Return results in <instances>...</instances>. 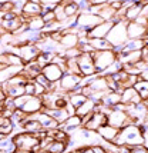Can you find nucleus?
Listing matches in <instances>:
<instances>
[{"label":"nucleus","instance_id":"5","mask_svg":"<svg viewBox=\"0 0 148 153\" xmlns=\"http://www.w3.org/2000/svg\"><path fill=\"white\" fill-rule=\"evenodd\" d=\"M107 123L117 127V129H122V127L128 126V125H135V120L122 110L111 109V112L107 114Z\"/></svg>","mask_w":148,"mask_h":153},{"label":"nucleus","instance_id":"28","mask_svg":"<svg viewBox=\"0 0 148 153\" xmlns=\"http://www.w3.org/2000/svg\"><path fill=\"white\" fill-rule=\"evenodd\" d=\"M141 10H142V4H135L133 3L131 6H128L125 9V20L127 22H134L140 14H141Z\"/></svg>","mask_w":148,"mask_h":153},{"label":"nucleus","instance_id":"24","mask_svg":"<svg viewBox=\"0 0 148 153\" xmlns=\"http://www.w3.org/2000/svg\"><path fill=\"white\" fill-rule=\"evenodd\" d=\"M120 102H121V93H118V92H110V90H108L107 94L104 96V99L101 100L103 105L111 107V109H113L115 105H118Z\"/></svg>","mask_w":148,"mask_h":153},{"label":"nucleus","instance_id":"48","mask_svg":"<svg viewBox=\"0 0 148 153\" xmlns=\"http://www.w3.org/2000/svg\"><path fill=\"white\" fill-rule=\"evenodd\" d=\"M7 96H6V93L0 89V106H3V102H4V99H6Z\"/></svg>","mask_w":148,"mask_h":153},{"label":"nucleus","instance_id":"4","mask_svg":"<svg viewBox=\"0 0 148 153\" xmlns=\"http://www.w3.org/2000/svg\"><path fill=\"white\" fill-rule=\"evenodd\" d=\"M91 57L94 60L97 74H101L108 66H111L117 60V54L113 50H101V52H93Z\"/></svg>","mask_w":148,"mask_h":153},{"label":"nucleus","instance_id":"35","mask_svg":"<svg viewBox=\"0 0 148 153\" xmlns=\"http://www.w3.org/2000/svg\"><path fill=\"white\" fill-rule=\"evenodd\" d=\"M121 69H122V63H121V62H120V60H118V59H117V60H115V62H114V63L111 65V66H108L107 69H106V70H104V72L101 73V76H108V74H115V73H117V72H120Z\"/></svg>","mask_w":148,"mask_h":153},{"label":"nucleus","instance_id":"12","mask_svg":"<svg viewBox=\"0 0 148 153\" xmlns=\"http://www.w3.org/2000/svg\"><path fill=\"white\" fill-rule=\"evenodd\" d=\"M127 36L128 39H145L148 36V27L138 25L137 22H128Z\"/></svg>","mask_w":148,"mask_h":153},{"label":"nucleus","instance_id":"26","mask_svg":"<svg viewBox=\"0 0 148 153\" xmlns=\"http://www.w3.org/2000/svg\"><path fill=\"white\" fill-rule=\"evenodd\" d=\"M41 129V125L37 122V120H34L30 117V114H29V117L27 120H24V123L21 125V130H24V132H29V133H37V132H40Z\"/></svg>","mask_w":148,"mask_h":153},{"label":"nucleus","instance_id":"37","mask_svg":"<svg viewBox=\"0 0 148 153\" xmlns=\"http://www.w3.org/2000/svg\"><path fill=\"white\" fill-rule=\"evenodd\" d=\"M54 14H56V19L60 22L61 25L67 20V17H66V14H64V9H63V6L61 4H57L56 6V9H54Z\"/></svg>","mask_w":148,"mask_h":153},{"label":"nucleus","instance_id":"47","mask_svg":"<svg viewBox=\"0 0 148 153\" xmlns=\"http://www.w3.org/2000/svg\"><path fill=\"white\" fill-rule=\"evenodd\" d=\"M4 67H7L6 56H4V53H1L0 54V70H1V69H4Z\"/></svg>","mask_w":148,"mask_h":153},{"label":"nucleus","instance_id":"51","mask_svg":"<svg viewBox=\"0 0 148 153\" xmlns=\"http://www.w3.org/2000/svg\"><path fill=\"white\" fill-rule=\"evenodd\" d=\"M0 153H4V152H1V150H0Z\"/></svg>","mask_w":148,"mask_h":153},{"label":"nucleus","instance_id":"42","mask_svg":"<svg viewBox=\"0 0 148 153\" xmlns=\"http://www.w3.org/2000/svg\"><path fill=\"white\" fill-rule=\"evenodd\" d=\"M130 153H148V147L144 145H137V146L130 147Z\"/></svg>","mask_w":148,"mask_h":153},{"label":"nucleus","instance_id":"50","mask_svg":"<svg viewBox=\"0 0 148 153\" xmlns=\"http://www.w3.org/2000/svg\"><path fill=\"white\" fill-rule=\"evenodd\" d=\"M30 1H34V3H40L41 0H30Z\"/></svg>","mask_w":148,"mask_h":153},{"label":"nucleus","instance_id":"19","mask_svg":"<svg viewBox=\"0 0 148 153\" xmlns=\"http://www.w3.org/2000/svg\"><path fill=\"white\" fill-rule=\"evenodd\" d=\"M141 102V96L138 94V92L134 87H127L121 92V103L124 105H138Z\"/></svg>","mask_w":148,"mask_h":153},{"label":"nucleus","instance_id":"16","mask_svg":"<svg viewBox=\"0 0 148 153\" xmlns=\"http://www.w3.org/2000/svg\"><path fill=\"white\" fill-rule=\"evenodd\" d=\"M118 133H120V129L111 126V125H108V123L104 125V126H101L100 129L97 130V134L100 136L101 140H104V142H113V143L115 142Z\"/></svg>","mask_w":148,"mask_h":153},{"label":"nucleus","instance_id":"44","mask_svg":"<svg viewBox=\"0 0 148 153\" xmlns=\"http://www.w3.org/2000/svg\"><path fill=\"white\" fill-rule=\"evenodd\" d=\"M63 0H41L40 4L41 6H57V4H60Z\"/></svg>","mask_w":148,"mask_h":153},{"label":"nucleus","instance_id":"17","mask_svg":"<svg viewBox=\"0 0 148 153\" xmlns=\"http://www.w3.org/2000/svg\"><path fill=\"white\" fill-rule=\"evenodd\" d=\"M41 107H43L41 97H39V96H29V99L23 105L21 110L27 114H34V113H37V112H40Z\"/></svg>","mask_w":148,"mask_h":153},{"label":"nucleus","instance_id":"39","mask_svg":"<svg viewBox=\"0 0 148 153\" xmlns=\"http://www.w3.org/2000/svg\"><path fill=\"white\" fill-rule=\"evenodd\" d=\"M34 82H36V83H39V85H41L43 87H46V90H48V89H50V85H51V83L47 80V77H46L43 73H40L39 76H36Z\"/></svg>","mask_w":148,"mask_h":153},{"label":"nucleus","instance_id":"14","mask_svg":"<svg viewBox=\"0 0 148 153\" xmlns=\"http://www.w3.org/2000/svg\"><path fill=\"white\" fill-rule=\"evenodd\" d=\"M41 73L44 74L47 80L50 83H54V82H59V80L63 77V70L60 69L59 65H56V63H48L47 66H44L41 69Z\"/></svg>","mask_w":148,"mask_h":153},{"label":"nucleus","instance_id":"22","mask_svg":"<svg viewBox=\"0 0 148 153\" xmlns=\"http://www.w3.org/2000/svg\"><path fill=\"white\" fill-rule=\"evenodd\" d=\"M78 42H80V39H78V34L77 33H64L59 45L66 50V49L77 47L78 46Z\"/></svg>","mask_w":148,"mask_h":153},{"label":"nucleus","instance_id":"52","mask_svg":"<svg viewBox=\"0 0 148 153\" xmlns=\"http://www.w3.org/2000/svg\"><path fill=\"white\" fill-rule=\"evenodd\" d=\"M145 1H147V3H148V0H145Z\"/></svg>","mask_w":148,"mask_h":153},{"label":"nucleus","instance_id":"45","mask_svg":"<svg viewBox=\"0 0 148 153\" xmlns=\"http://www.w3.org/2000/svg\"><path fill=\"white\" fill-rule=\"evenodd\" d=\"M141 56H142V60H144V62L148 65V47L144 46L141 49Z\"/></svg>","mask_w":148,"mask_h":153},{"label":"nucleus","instance_id":"15","mask_svg":"<svg viewBox=\"0 0 148 153\" xmlns=\"http://www.w3.org/2000/svg\"><path fill=\"white\" fill-rule=\"evenodd\" d=\"M104 125H107V114L100 113V112H94L93 116H91V119L88 120L83 127L87 129V130H91V132H97Z\"/></svg>","mask_w":148,"mask_h":153},{"label":"nucleus","instance_id":"27","mask_svg":"<svg viewBox=\"0 0 148 153\" xmlns=\"http://www.w3.org/2000/svg\"><path fill=\"white\" fill-rule=\"evenodd\" d=\"M88 43L91 45L94 52H101V50H113V46L108 43L107 39H88Z\"/></svg>","mask_w":148,"mask_h":153},{"label":"nucleus","instance_id":"43","mask_svg":"<svg viewBox=\"0 0 148 153\" xmlns=\"http://www.w3.org/2000/svg\"><path fill=\"white\" fill-rule=\"evenodd\" d=\"M44 93H46V87H43L41 85H39V83H36V82H34V96L41 97Z\"/></svg>","mask_w":148,"mask_h":153},{"label":"nucleus","instance_id":"30","mask_svg":"<svg viewBox=\"0 0 148 153\" xmlns=\"http://www.w3.org/2000/svg\"><path fill=\"white\" fill-rule=\"evenodd\" d=\"M4 56H6L7 66H17V67L24 66V62L21 60L19 54H16L14 52H4Z\"/></svg>","mask_w":148,"mask_h":153},{"label":"nucleus","instance_id":"20","mask_svg":"<svg viewBox=\"0 0 148 153\" xmlns=\"http://www.w3.org/2000/svg\"><path fill=\"white\" fill-rule=\"evenodd\" d=\"M40 73H41V67L37 65L36 60L26 63V65L23 66V69H21V72H20V74H23V76L26 77L27 82H29V80H34L36 79V76H39Z\"/></svg>","mask_w":148,"mask_h":153},{"label":"nucleus","instance_id":"33","mask_svg":"<svg viewBox=\"0 0 148 153\" xmlns=\"http://www.w3.org/2000/svg\"><path fill=\"white\" fill-rule=\"evenodd\" d=\"M67 94H68V103L73 105L75 109L87 100V97H86L83 93H74V92H70V93H67Z\"/></svg>","mask_w":148,"mask_h":153},{"label":"nucleus","instance_id":"32","mask_svg":"<svg viewBox=\"0 0 148 153\" xmlns=\"http://www.w3.org/2000/svg\"><path fill=\"white\" fill-rule=\"evenodd\" d=\"M50 153H66L67 152V143L64 142H57V140H53L50 145L47 146V149Z\"/></svg>","mask_w":148,"mask_h":153},{"label":"nucleus","instance_id":"21","mask_svg":"<svg viewBox=\"0 0 148 153\" xmlns=\"http://www.w3.org/2000/svg\"><path fill=\"white\" fill-rule=\"evenodd\" d=\"M87 85L93 89V92L108 90L107 79H106V76H101V74H94V76H91V77H90V82H88Z\"/></svg>","mask_w":148,"mask_h":153},{"label":"nucleus","instance_id":"34","mask_svg":"<svg viewBox=\"0 0 148 153\" xmlns=\"http://www.w3.org/2000/svg\"><path fill=\"white\" fill-rule=\"evenodd\" d=\"M134 89L137 90V92H138V94L141 96L142 100L148 99V82H145V80L140 79L138 82H137V83H135Z\"/></svg>","mask_w":148,"mask_h":153},{"label":"nucleus","instance_id":"2","mask_svg":"<svg viewBox=\"0 0 148 153\" xmlns=\"http://www.w3.org/2000/svg\"><path fill=\"white\" fill-rule=\"evenodd\" d=\"M12 139L16 149H21V150H26V152H37L40 149V140L34 133H29L21 130L19 133L12 134Z\"/></svg>","mask_w":148,"mask_h":153},{"label":"nucleus","instance_id":"31","mask_svg":"<svg viewBox=\"0 0 148 153\" xmlns=\"http://www.w3.org/2000/svg\"><path fill=\"white\" fill-rule=\"evenodd\" d=\"M14 149H16V146H14L12 136H4V137L0 139V150H1V152L12 153Z\"/></svg>","mask_w":148,"mask_h":153},{"label":"nucleus","instance_id":"7","mask_svg":"<svg viewBox=\"0 0 148 153\" xmlns=\"http://www.w3.org/2000/svg\"><path fill=\"white\" fill-rule=\"evenodd\" d=\"M77 65H78L81 76H93V74H97V69H95L94 60L91 57V53H81L77 57Z\"/></svg>","mask_w":148,"mask_h":153},{"label":"nucleus","instance_id":"11","mask_svg":"<svg viewBox=\"0 0 148 153\" xmlns=\"http://www.w3.org/2000/svg\"><path fill=\"white\" fill-rule=\"evenodd\" d=\"M30 117L34 119V120H37V122L41 125V127L46 129V130L57 129V127L60 126V123H59L57 120L53 119L50 114L44 113V112H37V113H34V114H30Z\"/></svg>","mask_w":148,"mask_h":153},{"label":"nucleus","instance_id":"18","mask_svg":"<svg viewBox=\"0 0 148 153\" xmlns=\"http://www.w3.org/2000/svg\"><path fill=\"white\" fill-rule=\"evenodd\" d=\"M60 129H63L66 133L71 134L73 132H75L77 129H80V127H83V125H81V117L78 116V114H73V116H68L67 119H66V122H63L60 126Z\"/></svg>","mask_w":148,"mask_h":153},{"label":"nucleus","instance_id":"6","mask_svg":"<svg viewBox=\"0 0 148 153\" xmlns=\"http://www.w3.org/2000/svg\"><path fill=\"white\" fill-rule=\"evenodd\" d=\"M13 52L16 54H19L21 57V60L24 62V65L29 62H33L36 60V57L40 54L39 47L36 46L34 43H26V45H21V46L13 47Z\"/></svg>","mask_w":148,"mask_h":153},{"label":"nucleus","instance_id":"3","mask_svg":"<svg viewBox=\"0 0 148 153\" xmlns=\"http://www.w3.org/2000/svg\"><path fill=\"white\" fill-rule=\"evenodd\" d=\"M127 20H122V22H117V23H113V27L111 30L108 32L107 37L108 43L111 46H122L125 42L128 40L127 36Z\"/></svg>","mask_w":148,"mask_h":153},{"label":"nucleus","instance_id":"36","mask_svg":"<svg viewBox=\"0 0 148 153\" xmlns=\"http://www.w3.org/2000/svg\"><path fill=\"white\" fill-rule=\"evenodd\" d=\"M63 54H64L66 59H75V57H78L81 54V52L78 49V46H77V47H71V49H66L63 52Z\"/></svg>","mask_w":148,"mask_h":153},{"label":"nucleus","instance_id":"8","mask_svg":"<svg viewBox=\"0 0 148 153\" xmlns=\"http://www.w3.org/2000/svg\"><path fill=\"white\" fill-rule=\"evenodd\" d=\"M83 77L84 76H80V74L64 73L63 77L59 80V83H60V92L61 93H70V92H73L77 86H80Z\"/></svg>","mask_w":148,"mask_h":153},{"label":"nucleus","instance_id":"41","mask_svg":"<svg viewBox=\"0 0 148 153\" xmlns=\"http://www.w3.org/2000/svg\"><path fill=\"white\" fill-rule=\"evenodd\" d=\"M24 94L34 96V80H29L26 85H24Z\"/></svg>","mask_w":148,"mask_h":153},{"label":"nucleus","instance_id":"49","mask_svg":"<svg viewBox=\"0 0 148 153\" xmlns=\"http://www.w3.org/2000/svg\"><path fill=\"white\" fill-rule=\"evenodd\" d=\"M140 77H141L142 80H145V82H148V69L147 70H144L141 74H140Z\"/></svg>","mask_w":148,"mask_h":153},{"label":"nucleus","instance_id":"40","mask_svg":"<svg viewBox=\"0 0 148 153\" xmlns=\"http://www.w3.org/2000/svg\"><path fill=\"white\" fill-rule=\"evenodd\" d=\"M27 99H29V96H27V94H23V96H19V97H14L13 99L14 107H16V109H21L23 105L27 102Z\"/></svg>","mask_w":148,"mask_h":153},{"label":"nucleus","instance_id":"38","mask_svg":"<svg viewBox=\"0 0 148 153\" xmlns=\"http://www.w3.org/2000/svg\"><path fill=\"white\" fill-rule=\"evenodd\" d=\"M40 16L43 17L44 23H46V26H47V25H51V23H54V22L57 20L56 19V14H54V10H50V12H43Z\"/></svg>","mask_w":148,"mask_h":153},{"label":"nucleus","instance_id":"29","mask_svg":"<svg viewBox=\"0 0 148 153\" xmlns=\"http://www.w3.org/2000/svg\"><path fill=\"white\" fill-rule=\"evenodd\" d=\"M27 27L30 30H34V32H41V30H44L46 23H44V20H43L41 16H33L27 22Z\"/></svg>","mask_w":148,"mask_h":153},{"label":"nucleus","instance_id":"1","mask_svg":"<svg viewBox=\"0 0 148 153\" xmlns=\"http://www.w3.org/2000/svg\"><path fill=\"white\" fill-rule=\"evenodd\" d=\"M115 145H127V146H137L144 143V133L140 125H128L120 129V133L114 142Z\"/></svg>","mask_w":148,"mask_h":153},{"label":"nucleus","instance_id":"46","mask_svg":"<svg viewBox=\"0 0 148 153\" xmlns=\"http://www.w3.org/2000/svg\"><path fill=\"white\" fill-rule=\"evenodd\" d=\"M91 149H93V153H106L104 147L101 145H94V146H91Z\"/></svg>","mask_w":148,"mask_h":153},{"label":"nucleus","instance_id":"10","mask_svg":"<svg viewBox=\"0 0 148 153\" xmlns=\"http://www.w3.org/2000/svg\"><path fill=\"white\" fill-rule=\"evenodd\" d=\"M113 27V22H101L93 29L87 30V39H106Z\"/></svg>","mask_w":148,"mask_h":153},{"label":"nucleus","instance_id":"9","mask_svg":"<svg viewBox=\"0 0 148 153\" xmlns=\"http://www.w3.org/2000/svg\"><path fill=\"white\" fill-rule=\"evenodd\" d=\"M75 20H77L78 29H84V30H90V29H93L94 26H97L98 23L104 22L100 16L91 14V13H88V12H80V13L77 14Z\"/></svg>","mask_w":148,"mask_h":153},{"label":"nucleus","instance_id":"13","mask_svg":"<svg viewBox=\"0 0 148 153\" xmlns=\"http://www.w3.org/2000/svg\"><path fill=\"white\" fill-rule=\"evenodd\" d=\"M41 14V4L40 3H34V1H30V0H27L26 3L23 4L21 7V17L24 20V23L29 22L30 17H33V16H40Z\"/></svg>","mask_w":148,"mask_h":153},{"label":"nucleus","instance_id":"25","mask_svg":"<svg viewBox=\"0 0 148 153\" xmlns=\"http://www.w3.org/2000/svg\"><path fill=\"white\" fill-rule=\"evenodd\" d=\"M95 105H97V103H95L94 100L87 99L83 105H80V106L75 109V114H78L80 117H83V116H86V114H88V113H93L95 109Z\"/></svg>","mask_w":148,"mask_h":153},{"label":"nucleus","instance_id":"23","mask_svg":"<svg viewBox=\"0 0 148 153\" xmlns=\"http://www.w3.org/2000/svg\"><path fill=\"white\" fill-rule=\"evenodd\" d=\"M144 47V39H128L124 46H122L121 53H128V52H134V50H141Z\"/></svg>","mask_w":148,"mask_h":153}]
</instances>
